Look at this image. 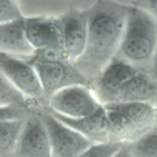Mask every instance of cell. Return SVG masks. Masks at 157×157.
Returning <instances> with one entry per match:
<instances>
[{"label": "cell", "instance_id": "e0dca14e", "mask_svg": "<svg viewBox=\"0 0 157 157\" xmlns=\"http://www.w3.org/2000/svg\"><path fill=\"white\" fill-rule=\"evenodd\" d=\"M125 143L113 141L93 143L77 157H113Z\"/></svg>", "mask_w": 157, "mask_h": 157}, {"label": "cell", "instance_id": "7402d4cb", "mask_svg": "<svg viewBox=\"0 0 157 157\" xmlns=\"http://www.w3.org/2000/svg\"><path fill=\"white\" fill-rule=\"evenodd\" d=\"M151 103H153L154 105V106L156 107V108L157 109V99L155 100L154 102H153Z\"/></svg>", "mask_w": 157, "mask_h": 157}, {"label": "cell", "instance_id": "8992f818", "mask_svg": "<svg viewBox=\"0 0 157 157\" xmlns=\"http://www.w3.org/2000/svg\"><path fill=\"white\" fill-rule=\"evenodd\" d=\"M47 107L66 116L81 118L96 113L102 105L91 87L75 85L55 94L48 100Z\"/></svg>", "mask_w": 157, "mask_h": 157}, {"label": "cell", "instance_id": "2e32d148", "mask_svg": "<svg viewBox=\"0 0 157 157\" xmlns=\"http://www.w3.org/2000/svg\"><path fill=\"white\" fill-rule=\"evenodd\" d=\"M130 146L133 157H157V129L154 128Z\"/></svg>", "mask_w": 157, "mask_h": 157}, {"label": "cell", "instance_id": "30bf717a", "mask_svg": "<svg viewBox=\"0 0 157 157\" xmlns=\"http://www.w3.org/2000/svg\"><path fill=\"white\" fill-rule=\"evenodd\" d=\"M25 26L27 38L36 50H55L66 57L59 18L26 17Z\"/></svg>", "mask_w": 157, "mask_h": 157}, {"label": "cell", "instance_id": "5b68a950", "mask_svg": "<svg viewBox=\"0 0 157 157\" xmlns=\"http://www.w3.org/2000/svg\"><path fill=\"white\" fill-rule=\"evenodd\" d=\"M0 73L40 107H47L38 74L28 61L0 52Z\"/></svg>", "mask_w": 157, "mask_h": 157}, {"label": "cell", "instance_id": "ac0fdd59", "mask_svg": "<svg viewBox=\"0 0 157 157\" xmlns=\"http://www.w3.org/2000/svg\"><path fill=\"white\" fill-rule=\"evenodd\" d=\"M17 1L12 0L0 1V24L24 19Z\"/></svg>", "mask_w": 157, "mask_h": 157}, {"label": "cell", "instance_id": "5bb4252c", "mask_svg": "<svg viewBox=\"0 0 157 157\" xmlns=\"http://www.w3.org/2000/svg\"><path fill=\"white\" fill-rule=\"evenodd\" d=\"M26 119L0 121L1 157H15L17 145Z\"/></svg>", "mask_w": 157, "mask_h": 157}, {"label": "cell", "instance_id": "52a82bcc", "mask_svg": "<svg viewBox=\"0 0 157 157\" xmlns=\"http://www.w3.org/2000/svg\"><path fill=\"white\" fill-rule=\"evenodd\" d=\"M139 71L133 66L113 58L91 88L102 105L114 103L123 85Z\"/></svg>", "mask_w": 157, "mask_h": 157}, {"label": "cell", "instance_id": "9c48e42d", "mask_svg": "<svg viewBox=\"0 0 157 157\" xmlns=\"http://www.w3.org/2000/svg\"><path fill=\"white\" fill-rule=\"evenodd\" d=\"M15 157H53L48 132L36 110L26 120Z\"/></svg>", "mask_w": 157, "mask_h": 157}, {"label": "cell", "instance_id": "7a4b0ae2", "mask_svg": "<svg viewBox=\"0 0 157 157\" xmlns=\"http://www.w3.org/2000/svg\"><path fill=\"white\" fill-rule=\"evenodd\" d=\"M157 47V20L129 5L123 38L114 58L147 73Z\"/></svg>", "mask_w": 157, "mask_h": 157}, {"label": "cell", "instance_id": "d6986e66", "mask_svg": "<svg viewBox=\"0 0 157 157\" xmlns=\"http://www.w3.org/2000/svg\"><path fill=\"white\" fill-rule=\"evenodd\" d=\"M131 4L144 9L157 20V0L132 1Z\"/></svg>", "mask_w": 157, "mask_h": 157}, {"label": "cell", "instance_id": "8fae6325", "mask_svg": "<svg viewBox=\"0 0 157 157\" xmlns=\"http://www.w3.org/2000/svg\"><path fill=\"white\" fill-rule=\"evenodd\" d=\"M47 110L57 119L77 131L94 143L110 141L108 121L103 106L94 114L81 118H72L56 112L48 107Z\"/></svg>", "mask_w": 157, "mask_h": 157}, {"label": "cell", "instance_id": "4fadbf2b", "mask_svg": "<svg viewBox=\"0 0 157 157\" xmlns=\"http://www.w3.org/2000/svg\"><path fill=\"white\" fill-rule=\"evenodd\" d=\"M156 99L157 82L147 73L140 71L123 85L114 103H152Z\"/></svg>", "mask_w": 157, "mask_h": 157}, {"label": "cell", "instance_id": "44dd1931", "mask_svg": "<svg viewBox=\"0 0 157 157\" xmlns=\"http://www.w3.org/2000/svg\"><path fill=\"white\" fill-rule=\"evenodd\" d=\"M113 157H133L130 143H125L120 150Z\"/></svg>", "mask_w": 157, "mask_h": 157}, {"label": "cell", "instance_id": "ffe728a7", "mask_svg": "<svg viewBox=\"0 0 157 157\" xmlns=\"http://www.w3.org/2000/svg\"><path fill=\"white\" fill-rule=\"evenodd\" d=\"M147 73L152 79L157 82V47Z\"/></svg>", "mask_w": 157, "mask_h": 157}, {"label": "cell", "instance_id": "7c38bea8", "mask_svg": "<svg viewBox=\"0 0 157 157\" xmlns=\"http://www.w3.org/2000/svg\"><path fill=\"white\" fill-rule=\"evenodd\" d=\"M25 18L0 24V52L25 60H30L36 55L37 50L26 36Z\"/></svg>", "mask_w": 157, "mask_h": 157}, {"label": "cell", "instance_id": "9a60e30c", "mask_svg": "<svg viewBox=\"0 0 157 157\" xmlns=\"http://www.w3.org/2000/svg\"><path fill=\"white\" fill-rule=\"evenodd\" d=\"M15 106L31 111L40 108L38 103L29 98L0 73V107Z\"/></svg>", "mask_w": 157, "mask_h": 157}, {"label": "cell", "instance_id": "ba28073f", "mask_svg": "<svg viewBox=\"0 0 157 157\" xmlns=\"http://www.w3.org/2000/svg\"><path fill=\"white\" fill-rule=\"evenodd\" d=\"M88 9H72L59 17L67 59L74 63L83 53L88 35Z\"/></svg>", "mask_w": 157, "mask_h": 157}, {"label": "cell", "instance_id": "277c9868", "mask_svg": "<svg viewBox=\"0 0 157 157\" xmlns=\"http://www.w3.org/2000/svg\"><path fill=\"white\" fill-rule=\"evenodd\" d=\"M36 111L48 132L53 157H77L94 143L55 118L46 107Z\"/></svg>", "mask_w": 157, "mask_h": 157}, {"label": "cell", "instance_id": "3957f363", "mask_svg": "<svg viewBox=\"0 0 157 157\" xmlns=\"http://www.w3.org/2000/svg\"><path fill=\"white\" fill-rule=\"evenodd\" d=\"M26 61L33 66L38 74L47 103L55 94L64 88L75 85L91 87V83L68 60L49 61L34 55Z\"/></svg>", "mask_w": 157, "mask_h": 157}, {"label": "cell", "instance_id": "603a6c76", "mask_svg": "<svg viewBox=\"0 0 157 157\" xmlns=\"http://www.w3.org/2000/svg\"><path fill=\"white\" fill-rule=\"evenodd\" d=\"M155 129H157V116H156V124H155Z\"/></svg>", "mask_w": 157, "mask_h": 157}, {"label": "cell", "instance_id": "6da1fadb", "mask_svg": "<svg viewBox=\"0 0 157 157\" xmlns=\"http://www.w3.org/2000/svg\"><path fill=\"white\" fill-rule=\"evenodd\" d=\"M129 5L98 1L88 9V35L85 50L72 65L89 81L97 80L120 47Z\"/></svg>", "mask_w": 157, "mask_h": 157}]
</instances>
